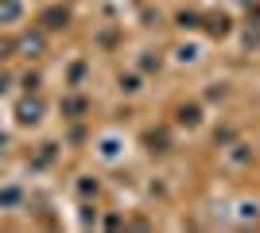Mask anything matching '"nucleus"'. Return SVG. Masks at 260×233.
I'll return each instance as SVG.
<instances>
[{
  "mask_svg": "<svg viewBox=\"0 0 260 233\" xmlns=\"http://www.w3.org/2000/svg\"><path fill=\"white\" fill-rule=\"evenodd\" d=\"M101 190V183L93 175H78V194H82V198H89V194H98Z\"/></svg>",
  "mask_w": 260,
  "mask_h": 233,
  "instance_id": "f8f14e48",
  "label": "nucleus"
},
{
  "mask_svg": "<svg viewBox=\"0 0 260 233\" xmlns=\"http://www.w3.org/2000/svg\"><path fill=\"white\" fill-rule=\"evenodd\" d=\"M202 58V47H179V62H198Z\"/></svg>",
  "mask_w": 260,
  "mask_h": 233,
  "instance_id": "dca6fc26",
  "label": "nucleus"
},
{
  "mask_svg": "<svg viewBox=\"0 0 260 233\" xmlns=\"http://www.w3.org/2000/svg\"><path fill=\"white\" fill-rule=\"evenodd\" d=\"M140 66H144V70H159V55H155V58H152V51H148V58H144Z\"/></svg>",
  "mask_w": 260,
  "mask_h": 233,
  "instance_id": "6ab92c4d",
  "label": "nucleus"
},
{
  "mask_svg": "<svg viewBox=\"0 0 260 233\" xmlns=\"http://www.w3.org/2000/svg\"><path fill=\"white\" fill-rule=\"evenodd\" d=\"M82 222H86V225L98 222V210H93V206H82Z\"/></svg>",
  "mask_w": 260,
  "mask_h": 233,
  "instance_id": "a211bd4d",
  "label": "nucleus"
},
{
  "mask_svg": "<svg viewBox=\"0 0 260 233\" xmlns=\"http://www.w3.org/2000/svg\"><path fill=\"white\" fill-rule=\"evenodd\" d=\"M241 43H245V51H260V23H252V27L241 31Z\"/></svg>",
  "mask_w": 260,
  "mask_h": 233,
  "instance_id": "9b49d317",
  "label": "nucleus"
},
{
  "mask_svg": "<svg viewBox=\"0 0 260 233\" xmlns=\"http://www.w3.org/2000/svg\"><path fill=\"white\" fill-rule=\"evenodd\" d=\"M86 109H89V105H86V97H66V101H62V113L70 117V121H78V117H82Z\"/></svg>",
  "mask_w": 260,
  "mask_h": 233,
  "instance_id": "1a4fd4ad",
  "label": "nucleus"
},
{
  "mask_svg": "<svg viewBox=\"0 0 260 233\" xmlns=\"http://www.w3.org/2000/svg\"><path fill=\"white\" fill-rule=\"evenodd\" d=\"M23 89H39V74H27V78H23Z\"/></svg>",
  "mask_w": 260,
  "mask_h": 233,
  "instance_id": "aec40b11",
  "label": "nucleus"
},
{
  "mask_svg": "<svg viewBox=\"0 0 260 233\" xmlns=\"http://www.w3.org/2000/svg\"><path fill=\"white\" fill-rule=\"evenodd\" d=\"M148 152H155V155H167V152H171L167 132H148Z\"/></svg>",
  "mask_w": 260,
  "mask_h": 233,
  "instance_id": "0eeeda50",
  "label": "nucleus"
},
{
  "mask_svg": "<svg viewBox=\"0 0 260 233\" xmlns=\"http://www.w3.org/2000/svg\"><path fill=\"white\" fill-rule=\"evenodd\" d=\"M198 20H202L198 12H179V16H175V23H179V27H186V31H190V27H198Z\"/></svg>",
  "mask_w": 260,
  "mask_h": 233,
  "instance_id": "2eb2a0df",
  "label": "nucleus"
},
{
  "mask_svg": "<svg viewBox=\"0 0 260 233\" xmlns=\"http://www.w3.org/2000/svg\"><path fill=\"white\" fill-rule=\"evenodd\" d=\"M4 89H8V74H0V93H4Z\"/></svg>",
  "mask_w": 260,
  "mask_h": 233,
  "instance_id": "412c9836",
  "label": "nucleus"
},
{
  "mask_svg": "<svg viewBox=\"0 0 260 233\" xmlns=\"http://www.w3.org/2000/svg\"><path fill=\"white\" fill-rule=\"evenodd\" d=\"M175 121L183 124V128H198V124H202V105H198V101H183V105L175 109Z\"/></svg>",
  "mask_w": 260,
  "mask_h": 233,
  "instance_id": "f257e3e1",
  "label": "nucleus"
},
{
  "mask_svg": "<svg viewBox=\"0 0 260 233\" xmlns=\"http://www.w3.org/2000/svg\"><path fill=\"white\" fill-rule=\"evenodd\" d=\"M237 218H241V222H256V218H260V202H241Z\"/></svg>",
  "mask_w": 260,
  "mask_h": 233,
  "instance_id": "ddd939ff",
  "label": "nucleus"
},
{
  "mask_svg": "<svg viewBox=\"0 0 260 233\" xmlns=\"http://www.w3.org/2000/svg\"><path fill=\"white\" fill-rule=\"evenodd\" d=\"M16 51H20V55H43V51H47V39L39 31H35V35H23L20 43H16Z\"/></svg>",
  "mask_w": 260,
  "mask_h": 233,
  "instance_id": "39448f33",
  "label": "nucleus"
},
{
  "mask_svg": "<svg viewBox=\"0 0 260 233\" xmlns=\"http://www.w3.org/2000/svg\"><path fill=\"white\" fill-rule=\"evenodd\" d=\"M20 202H23L20 187H4V190H0V210H16Z\"/></svg>",
  "mask_w": 260,
  "mask_h": 233,
  "instance_id": "6e6552de",
  "label": "nucleus"
},
{
  "mask_svg": "<svg viewBox=\"0 0 260 233\" xmlns=\"http://www.w3.org/2000/svg\"><path fill=\"white\" fill-rule=\"evenodd\" d=\"M20 16H23L20 0H0V23H16Z\"/></svg>",
  "mask_w": 260,
  "mask_h": 233,
  "instance_id": "423d86ee",
  "label": "nucleus"
},
{
  "mask_svg": "<svg viewBox=\"0 0 260 233\" xmlns=\"http://www.w3.org/2000/svg\"><path fill=\"white\" fill-rule=\"evenodd\" d=\"M225 159L233 167H245L252 159V144H245V140H229V152H225Z\"/></svg>",
  "mask_w": 260,
  "mask_h": 233,
  "instance_id": "20e7f679",
  "label": "nucleus"
},
{
  "mask_svg": "<svg viewBox=\"0 0 260 233\" xmlns=\"http://www.w3.org/2000/svg\"><path fill=\"white\" fill-rule=\"evenodd\" d=\"M206 27L214 39H221V35H229V16H206Z\"/></svg>",
  "mask_w": 260,
  "mask_h": 233,
  "instance_id": "9d476101",
  "label": "nucleus"
},
{
  "mask_svg": "<svg viewBox=\"0 0 260 233\" xmlns=\"http://www.w3.org/2000/svg\"><path fill=\"white\" fill-rule=\"evenodd\" d=\"M39 23H43V31H62L66 23H70V12L54 4V8H47L43 16H39Z\"/></svg>",
  "mask_w": 260,
  "mask_h": 233,
  "instance_id": "7ed1b4c3",
  "label": "nucleus"
},
{
  "mask_svg": "<svg viewBox=\"0 0 260 233\" xmlns=\"http://www.w3.org/2000/svg\"><path fill=\"white\" fill-rule=\"evenodd\" d=\"M16 121L20 124H39L43 121V101H20V105H16Z\"/></svg>",
  "mask_w": 260,
  "mask_h": 233,
  "instance_id": "f03ea898",
  "label": "nucleus"
},
{
  "mask_svg": "<svg viewBox=\"0 0 260 233\" xmlns=\"http://www.w3.org/2000/svg\"><path fill=\"white\" fill-rule=\"evenodd\" d=\"M120 89H124V93H140V74H120Z\"/></svg>",
  "mask_w": 260,
  "mask_h": 233,
  "instance_id": "4468645a",
  "label": "nucleus"
},
{
  "mask_svg": "<svg viewBox=\"0 0 260 233\" xmlns=\"http://www.w3.org/2000/svg\"><path fill=\"white\" fill-rule=\"evenodd\" d=\"M225 93H229V89H225V82H214V86L206 89V101H225Z\"/></svg>",
  "mask_w": 260,
  "mask_h": 233,
  "instance_id": "f3484780",
  "label": "nucleus"
},
{
  "mask_svg": "<svg viewBox=\"0 0 260 233\" xmlns=\"http://www.w3.org/2000/svg\"><path fill=\"white\" fill-rule=\"evenodd\" d=\"M4 148H8V136H0V152H4Z\"/></svg>",
  "mask_w": 260,
  "mask_h": 233,
  "instance_id": "4be33fe9",
  "label": "nucleus"
}]
</instances>
